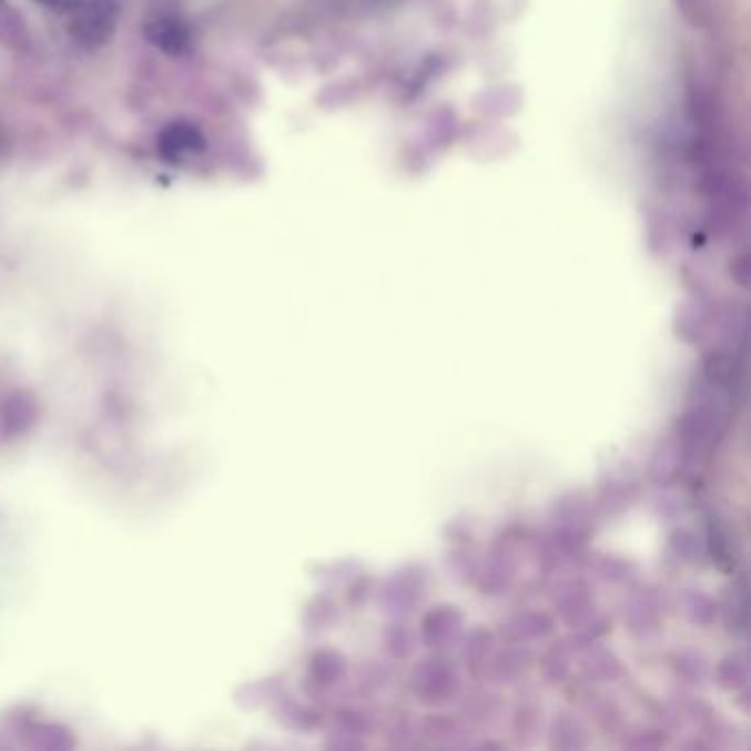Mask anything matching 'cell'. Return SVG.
<instances>
[{
	"label": "cell",
	"instance_id": "obj_24",
	"mask_svg": "<svg viewBox=\"0 0 751 751\" xmlns=\"http://www.w3.org/2000/svg\"><path fill=\"white\" fill-rule=\"evenodd\" d=\"M737 375V359L728 351H712L706 357V377L714 386H725Z\"/></svg>",
	"mask_w": 751,
	"mask_h": 751
},
{
	"label": "cell",
	"instance_id": "obj_11",
	"mask_svg": "<svg viewBox=\"0 0 751 751\" xmlns=\"http://www.w3.org/2000/svg\"><path fill=\"white\" fill-rule=\"evenodd\" d=\"M582 674L593 683H612L623 677L621 659L600 643H591L582 654Z\"/></svg>",
	"mask_w": 751,
	"mask_h": 751
},
{
	"label": "cell",
	"instance_id": "obj_23",
	"mask_svg": "<svg viewBox=\"0 0 751 751\" xmlns=\"http://www.w3.org/2000/svg\"><path fill=\"white\" fill-rule=\"evenodd\" d=\"M339 619V608L333 598L328 596H317L306 603L304 610V626L311 632H319L331 628Z\"/></svg>",
	"mask_w": 751,
	"mask_h": 751
},
{
	"label": "cell",
	"instance_id": "obj_10",
	"mask_svg": "<svg viewBox=\"0 0 751 751\" xmlns=\"http://www.w3.org/2000/svg\"><path fill=\"white\" fill-rule=\"evenodd\" d=\"M556 608H558L560 617L571 628L582 623L591 612H596L593 610V593H591L589 585L585 580L565 582L556 593Z\"/></svg>",
	"mask_w": 751,
	"mask_h": 751
},
{
	"label": "cell",
	"instance_id": "obj_33",
	"mask_svg": "<svg viewBox=\"0 0 751 751\" xmlns=\"http://www.w3.org/2000/svg\"><path fill=\"white\" fill-rule=\"evenodd\" d=\"M285 717H287L285 723L292 730H313L319 723L317 712H313L311 708H304L301 703H290L287 710H285Z\"/></svg>",
	"mask_w": 751,
	"mask_h": 751
},
{
	"label": "cell",
	"instance_id": "obj_9",
	"mask_svg": "<svg viewBox=\"0 0 751 751\" xmlns=\"http://www.w3.org/2000/svg\"><path fill=\"white\" fill-rule=\"evenodd\" d=\"M556 619L545 610H520L503 623V637L509 643H525L551 635Z\"/></svg>",
	"mask_w": 751,
	"mask_h": 751
},
{
	"label": "cell",
	"instance_id": "obj_31",
	"mask_svg": "<svg viewBox=\"0 0 751 751\" xmlns=\"http://www.w3.org/2000/svg\"><path fill=\"white\" fill-rule=\"evenodd\" d=\"M598 574H600L603 582L621 585V582H628L632 578L635 565H630L621 558H615V556H606V558H601L600 565H598Z\"/></svg>",
	"mask_w": 751,
	"mask_h": 751
},
{
	"label": "cell",
	"instance_id": "obj_5",
	"mask_svg": "<svg viewBox=\"0 0 751 751\" xmlns=\"http://www.w3.org/2000/svg\"><path fill=\"white\" fill-rule=\"evenodd\" d=\"M144 35L154 49L168 55H183L192 49V29L183 18L174 13H161L151 18L144 27Z\"/></svg>",
	"mask_w": 751,
	"mask_h": 751
},
{
	"label": "cell",
	"instance_id": "obj_4",
	"mask_svg": "<svg viewBox=\"0 0 751 751\" xmlns=\"http://www.w3.org/2000/svg\"><path fill=\"white\" fill-rule=\"evenodd\" d=\"M463 612L458 606L437 603L422 619V639L428 648H450L463 635Z\"/></svg>",
	"mask_w": 751,
	"mask_h": 751
},
{
	"label": "cell",
	"instance_id": "obj_30",
	"mask_svg": "<svg viewBox=\"0 0 751 751\" xmlns=\"http://www.w3.org/2000/svg\"><path fill=\"white\" fill-rule=\"evenodd\" d=\"M725 615H728V626L732 632H745L748 626V596L745 589L734 587L730 598H728V606H725Z\"/></svg>",
	"mask_w": 751,
	"mask_h": 751
},
{
	"label": "cell",
	"instance_id": "obj_8",
	"mask_svg": "<svg viewBox=\"0 0 751 751\" xmlns=\"http://www.w3.org/2000/svg\"><path fill=\"white\" fill-rule=\"evenodd\" d=\"M626 626L635 635H652L659 630L661 623V598L654 589H639L635 591L623 606Z\"/></svg>",
	"mask_w": 751,
	"mask_h": 751
},
{
	"label": "cell",
	"instance_id": "obj_1",
	"mask_svg": "<svg viewBox=\"0 0 751 751\" xmlns=\"http://www.w3.org/2000/svg\"><path fill=\"white\" fill-rule=\"evenodd\" d=\"M120 24V4L115 0H75L71 4V38L84 49L109 44Z\"/></svg>",
	"mask_w": 751,
	"mask_h": 751
},
{
	"label": "cell",
	"instance_id": "obj_16",
	"mask_svg": "<svg viewBox=\"0 0 751 751\" xmlns=\"http://www.w3.org/2000/svg\"><path fill=\"white\" fill-rule=\"evenodd\" d=\"M422 734L442 748H458L465 739L463 725L448 714H430L422 725Z\"/></svg>",
	"mask_w": 751,
	"mask_h": 751
},
{
	"label": "cell",
	"instance_id": "obj_13",
	"mask_svg": "<svg viewBox=\"0 0 751 751\" xmlns=\"http://www.w3.org/2000/svg\"><path fill=\"white\" fill-rule=\"evenodd\" d=\"M346 657L333 648H324L317 650L311 659H308V677L315 686L319 688H331L335 683H339L346 674Z\"/></svg>",
	"mask_w": 751,
	"mask_h": 751
},
{
	"label": "cell",
	"instance_id": "obj_35",
	"mask_svg": "<svg viewBox=\"0 0 751 751\" xmlns=\"http://www.w3.org/2000/svg\"><path fill=\"white\" fill-rule=\"evenodd\" d=\"M368 593H371V580L359 576V578H355V582H353L351 589H348V601H351L353 606L364 603V601L368 600Z\"/></svg>",
	"mask_w": 751,
	"mask_h": 751
},
{
	"label": "cell",
	"instance_id": "obj_22",
	"mask_svg": "<svg viewBox=\"0 0 751 751\" xmlns=\"http://www.w3.org/2000/svg\"><path fill=\"white\" fill-rule=\"evenodd\" d=\"M384 648L393 659H408L417 648V637L408 623L397 619L384 630Z\"/></svg>",
	"mask_w": 751,
	"mask_h": 751
},
{
	"label": "cell",
	"instance_id": "obj_32",
	"mask_svg": "<svg viewBox=\"0 0 751 751\" xmlns=\"http://www.w3.org/2000/svg\"><path fill=\"white\" fill-rule=\"evenodd\" d=\"M635 494V485L630 480L623 478H615L610 480L603 489H601V503L612 509V507H623Z\"/></svg>",
	"mask_w": 751,
	"mask_h": 751
},
{
	"label": "cell",
	"instance_id": "obj_19",
	"mask_svg": "<svg viewBox=\"0 0 751 751\" xmlns=\"http://www.w3.org/2000/svg\"><path fill=\"white\" fill-rule=\"evenodd\" d=\"M683 450H681V446L677 444V442H668V444H663L659 450L654 451V456H652V463H650V478L654 480V483H659V485H666V483H670L677 474H679V469H681V465H683Z\"/></svg>",
	"mask_w": 751,
	"mask_h": 751
},
{
	"label": "cell",
	"instance_id": "obj_18",
	"mask_svg": "<svg viewBox=\"0 0 751 751\" xmlns=\"http://www.w3.org/2000/svg\"><path fill=\"white\" fill-rule=\"evenodd\" d=\"M571 654H574V648L569 646L567 639L554 643L540 659L542 677L549 683H562L571 672Z\"/></svg>",
	"mask_w": 751,
	"mask_h": 751
},
{
	"label": "cell",
	"instance_id": "obj_27",
	"mask_svg": "<svg viewBox=\"0 0 751 751\" xmlns=\"http://www.w3.org/2000/svg\"><path fill=\"white\" fill-rule=\"evenodd\" d=\"M540 730V710L534 703H522L514 717V732L520 743H531Z\"/></svg>",
	"mask_w": 751,
	"mask_h": 751
},
{
	"label": "cell",
	"instance_id": "obj_7",
	"mask_svg": "<svg viewBox=\"0 0 751 751\" xmlns=\"http://www.w3.org/2000/svg\"><path fill=\"white\" fill-rule=\"evenodd\" d=\"M203 151H205V138L201 129L190 122L168 124L159 135V154L170 163H179L185 156Z\"/></svg>",
	"mask_w": 751,
	"mask_h": 751
},
{
	"label": "cell",
	"instance_id": "obj_21",
	"mask_svg": "<svg viewBox=\"0 0 751 751\" xmlns=\"http://www.w3.org/2000/svg\"><path fill=\"white\" fill-rule=\"evenodd\" d=\"M681 606H683L686 617L694 626H710L717 619V615H719V606H717L714 598L708 596L706 591H699V589L683 591Z\"/></svg>",
	"mask_w": 751,
	"mask_h": 751
},
{
	"label": "cell",
	"instance_id": "obj_34",
	"mask_svg": "<svg viewBox=\"0 0 751 751\" xmlns=\"http://www.w3.org/2000/svg\"><path fill=\"white\" fill-rule=\"evenodd\" d=\"M666 745V737L657 730H646V732H637L630 739L623 741V748L628 750H659Z\"/></svg>",
	"mask_w": 751,
	"mask_h": 751
},
{
	"label": "cell",
	"instance_id": "obj_15",
	"mask_svg": "<svg viewBox=\"0 0 751 751\" xmlns=\"http://www.w3.org/2000/svg\"><path fill=\"white\" fill-rule=\"evenodd\" d=\"M714 679H717V683H719L723 690H728V692L745 690L748 683H750V661H748V657L741 654V652H734V654L723 657V659L717 663Z\"/></svg>",
	"mask_w": 751,
	"mask_h": 751
},
{
	"label": "cell",
	"instance_id": "obj_2",
	"mask_svg": "<svg viewBox=\"0 0 751 751\" xmlns=\"http://www.w3.org/2000/svg\"><path fill=\"white\" fill-rule=\"evenodd\" d=\"M410 690L424 706H444L460 692V674L448 657L422 659L410 672Z\"/></svg>",
	"mask_w": 751,
	"mask_h": 751
},
{
	"label": "cell",
	"instance_id": "obj_29",
	"mask_svg": "<svg viewBox=\"0 0 751 751\" xmlns=\"http://www.w3.org/2000/svg\"><path fill=\"white\" fill-rule=\"evenodd\" d=\"M371 730H373V719L366 712H359V710H353V708H344V710L337 712V732L339 734L362 739Z\"/></svg>",
	"mask_w": 751,
	"mask_h": 751
},
{
	"label": "cell",
	"instance_id": "obj_26",
	"mask_svg": "<svg viewBox=\"0 0 751 751\" xmlns=\"http://www.w3.org/2000/svg\"><path fill=\"white\" fill-rule=\"evenodd\" d=\"M491 646H494V635H491L487 628L476 626V628H471V630L467 632V637H465V643H463V657H465V661H467L469 666H480V663L487 659Z\"/></svg>",
	"mask_w": 751,
	"mask_h": 751
},
{
	"label": "cell",
	"instance_id": "obj_17",
	"mask_svg": "<svg viewBox=\"0 0 751 751\" xmlns=\"http://www.w3.org/2000/svg\"><path fill=\"white\" fill-rule=\"evenodd\" d=\"M672 670L677 672L679 679H683L690 686H701L706 683L708 674H710V663L708 657L701 650L694 648H686L679 650L672 659Z\"/></svg>",
	"mask_w": 751,
	"mask_h": 751
},
{
	"label": "cell",
	"instance_id": "obj_6",
	"mask_svg": "<svg viewBox=\"0 0 751 751\" xmlns=\"http://www.w3.org/2000/svg\"><path fill=\"white\" fill-rule=\"evenodd\" d=\"M516 571H518V562H516V556H514V549L509 542H498L487 562H485V569L480 574V589L485 596H503L514 578H516Z\"/></svg>",
	"mask_w": 751,
	"mask_h": 751
},
{
	"label": "cell",
	"instance_id": "obj_25",
	"mask_svg": "<svg viewBox=\"0 0 751 751\" xmlns=\"http://www.w3.org/2000/svg\"><path fill=\"white\" fill-rule=\"evenodd\" d=\"M670 549L681 562H699L703 556V545L701 538L686 527H679L670 534Z\"/></svg>",
	"mask_w": 751,
	"mask_h": 751
},
{
	"label": "cell",
	"instance_id": "obj_37",
	"mask_svg": "<svg viewBox=\"0 0 751 751\" xmlns=\"http://www.w3.org/2000/svg\"><path fill=\"white\" fill-rule=\"evenodd\" d=\"M0 2H2V0H0Z\"/></svg>",
	"mask_w": 751,
	"mask_h": 751
},
{
	"label": "cell",
	"instance_id": "obj_36",
	"mask_svg": "<svg viewBox=\"0 0 751 751\" xmlns=\"http://www.w3.org/2000/svg\"><path fill=\"white\" fill-rule=\"evenodd\" d=\"M35 2L51 7V9H71V4H73V0H35Z\"/></svg>",
	"mask_w": 751,
	"mask_h": 751
},
{
	"label": "cell",
	"instance_id": "obj_3",
	"mask_svg": "<svg viewBox=\"0 0 751 751\" xmlns=\"http://www.w3.org/2000/svg\"><path fill=\"white\" fill-rule=\"evenodd\" d=\"M428 576L419 565H406L393 571L379 587V603L395 619L408 617L426 598Z\"/></svg>",
	"mask_w": 751,
	"mask_h": 751
},
{
	"label": "cell",
	"instance_id": "obj_12",
	"mask_svg": "<svg viewBox=\"0 0 751 751\" xmlns=\"http://www.w3.org/2000/svg\"><path fill=\"white\" fill-rule=\"evenodd\" d=\"M534 663V652L522 643H509L491 661V677L498 683H514L527 674Z\"/></svg>",
	"mask_w": 751,
	"mask_h": 751
},
{
	"label": "cell",
	"instance_id": "obj_20",
	"mask_svg": "<svg viewBox=\"0 0 751 751\" xmlns=\"http://www.w3.org/2000/svg\"><path fill=\"white\" fill-rule=\"evenodd\" d=\"M35 419V408H33V402L27 399L24 395H13L7 399L2 413H0V422L4 426L7 433L16 435V433H22L24 428H29Z\"/></svg>",
	"mask_w": 751,
	"mask_h": 751
},
{
	"label": "cell",
	"instance_id": "obj_28",
	"mask_svg": "<svg viewBox=\"0 0 751 751\" xmlns=\"http://www.w3.org/2000/svg\"><path fill=\"white\" fill-rule=\"evenodd\" d=\"M390 679H393V670L384 661H366L359 666V672H357V681L362 690L366 692L384 690L390 683Z\"/></svg>",
	"mask_w": 751,
	"mask_h": 751
},
{
	"label": "cell",
	"instance_id": "obj_14",
	"mask_svg": "<svg viewBox=\"0 0 751 751\" xmlns=\"http://www.w3.org/2000/svg\"><path fill=\"white\" fill-rule=\"evenodd\" d=\"M551 750L580 751L589 748V732L574 714H560L549 730Z\"/></svg>",
	"mask_w": 751,
	"mask_h": 751
}]
</instances>
